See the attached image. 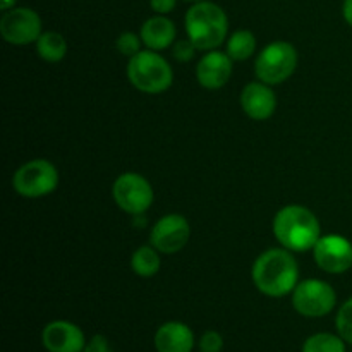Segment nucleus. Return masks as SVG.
<instances>
[{
	"label": "nucleus",
	"mask_w": 352,
	"mask_h": 352,
	"mask_svg": "<svg viewBox=\"0 0 352 352\" xmlns=\"http://www.w3.org/2000/svg\"><path fill=\"white\" fill-rule=\"evenodd\" d=\"M253 284L268 298H285L299 284V267L292 251L274 248L254 260L251 270Z\"/></svg>",
	"instance_id": "1"
},
{
	"label": "nucleus",
	"mask_w": 352,
	"mask_h": 352,
	"mask_svg": "<svg viewBox=\"0 0 352 352\" xmlns=\"http://www.w3.org/2000/svg\"><path fill=\"white\" fill-rule=\"evenodd\" d=\"M272 227L275 239L292 253L313 250L322 237L318 217L301 205H289L278 210Z\"/></svg>",
	"instance_id": "2"
},
{
	"label": "nucleus",
	"mask_w": 352,
	"mask_h": 352,
	"mask_svg": "<svg viewBox=\"0 0 352 352\" xmlns=\"http://www.w3.org/2000/svg\"><path fill=\"white\" fill-rule=\"evenodd\" d=\"M186 33L198 50H217L229 34V17L215 2L192 3L184 17Z\"/></svg>",
	"instance_id": "3"
},
{
	"label": "nucleus",
	"mask_w": 352,
	"mask_h": 352,
	"mask_svg": "<svg viewBox=\"0 0 352 352\" xmlns=\"http://www.w3.org/2000/svg\"><path fill=\"white\" fill-rule=\"evenodd\" d=\"M127 79L131 85L146 95H160L174 82V71L170 64L155 50H141L129 58Z\"/></svg>",
	"instance_id": "4"
},
{
	"label": "nucleus",
	"mask_w": 352,
	"mask_h": 352,
	"mask_svg": "<svg viewBox=\"0 0 352 352\" xmlns=\"http://www.w3.org/2000/svg\"><path fill=\"white\" fill-rule=\"evenodd\" d=\"M298 50L289 41H272L268 43L254 62V74L258 81L270 86L282 85L294 74L298 67Z\"/></svg>",
	"instance_id": "5"
},
{
	"label": "nucleus",
	"mask_w": 352,
	"mask_h": 352,
	"mask_svg": "<svg viewBox=\"0 0 352 352\" xmlns=\"http://www.w3.org/2000/svg\"><path fill=\"white\" fill-rule=\"evenodd\" d=\"M58 170L52 162L45 158H34L26 162L16 170L12 177V188L23 198H43L57 189Z\"/></svg>",
	"instance_id": "6"
},
{
	"label": "nucleus",
	"mask_w": 352,
	"mask_h": 352,
	"mask_svg": "<svg viewBox=\"0 0 352 352\" xmlns=\"http://www.w3.org/2000/svg\"><path fill=\"white\" fill-rule=\"evenodd\" d=\"M292 306L306 318H323L337 306V292L329 282L306 278L292 291Z\"/></svg>",
	"instance_id": "7"
},
{
	"label": "nucleus",
	"mask_w": 352,
	"mask_h": 352,
	"mask_svg": "<svg viewBox=\"0 0 352 352\" xmlns=\"http://www.w3.org/2000/svg\"><path fill=\"white\" fill-rule=\"evenodd\" d=\"M113 201L129 215H143L151 208L155 192L146 177L138 172H124L116 179L112 188Z\"/></svg>",
	"instance_id": "8"
},
{
	"label": "nucleus",
	"mask_w": 352,
	"mask_h": 352,
	"mask_svg": "<svg viewBox=\"0 0 352 352\" xmlns=\"http://www.w3.org/2000/svg\"><path fill=\"white\" fill-rule=\"evenodd\" d=\"M41 28L40 14L30 7H12L3 10V16L0 17V34L7 43L17 47L36 43L43 33Z\"/></svg>",
	"instance_id": "9"
},
{
	"label": "nucleus",
	"mask_w": 352,
	"mask_h": 352,
	"mask_svg": "<svg viewBox=\"0 0 352 352\" xmlns=\"http://www.w3.org/2000/svg\"><path fill=\"white\" fill-rule=\"evenodd\" d=\"M311 251L316 267L327 274L340 275L352 268V243L347 237L339 234L322 236Z\"/></svg>",
	"instance_id": "10"
},
{
	"label": "nucleus",
	"mask_w": 352,
	"mask_h": 352,
	"mask_svg": "<svg viewBox=\"0 0 352 352\" xmlns=\"http://www.w3.org/2000/svg\"><path fill=\"white\" fill-rule=\"evenodd\" d=\"M191 237V226L186 217L179 213H168L162 217L150 232V244L160 253L174 254L184 250Z\"/></svg>",
	"instance_id": "11"
},
{
	"label": "nucleus",
	"mask_w": 352,
	"mask_h": 352,
	"mask_svg": "<svg viewBox=\"0 0 352 352\" xmlns=\"http://www.w3.org/2000/svg\"><path fill=\"white\" fill-rule=\"evenodd\" d=\"M86 342L85 332L67 320L47 323L41 332V344L48 352H82Z\"/></svg>",
	"instance_id": "12"
},
{
	"label": "nucleus",
	"mask_w": 352,
	"mask_h": 352,
	"mask_svg": "<svg viewBox=\"0 0 352 352\" xmlns=\"http://www.w3.org/2000/svg\"><path fill=\"white\" fill-rule=\"evenodd\" d=\"M232 62L227 52H206L196 65V79L205 89L223 88L232 76Z\"/></svg>",
	"instance_id": "13"
},
{
	"label": "nucleus",
	"mask_w": 352,
	"mask_h": 352,
	"mask_svg": "<svg viewBox=\"0 0 352 352\" xmlns=\"http://www.w3.org/2000/svg\"><path fill=\"white\" fill-rule=\"evenodd\" d=\"M241 107L250 119L267 120L277 110V96L267 82H248L241 91Z\"/></svg>",
	"instance_id": "14"
},
{
	"label": "nucleus",
	"mask_w": 352,
	"mask_h": 352,
	"mask_svg": "<svg viewBox=\"0 0 352 352\" xmlns=\"http://www.w3.org/2000/svg\"><path fill=\"white\" fill-rule=\"evenodd\" d=\"M195 342V332L182 322L164 323L153 339L157 352H192Z\"/></svg>",
	"instance_id": "15"
},
{
	"label": "nucleus",
	"mask_w": 352,
	"mask_h": 352,
	"mask_svg": "<svg viewBox=\"0 0 352 352\" xmlns=\"http://www.w3.org/2000/svg\"><path fill=\"white\" fill-rule=\"evenodd\" d=\"M140 36L143 40V45L150 50H165L170 47L177 36V30H175L174 21L168 19L167 16L162 14H155L153 17H148L143 23L140 31Z\"/></svg>",
	"instance_id": "16"
},
{
	"label": "nucleus",
	"mask_w": 352,
	"mask_h": 352,
	"mask_svg": "<svg viewBox=\"0 0 352 352\" xmlns=\"http://www.w3.org/2000/svg\"><path fill=\"white\" fill-rule=\"evenodd\" d=\"M34 45H36L38 57L50 64L60 62L69 50L67 40L64 38V34L57 33V31H43Z\"/></svg>",
	"instance_id": "17"
},
{
	"label": "nucleus",
	"mask_w": 352,
	"mask_h": 352,
	"mask_svg": "<svg viewBox=\"0 0 352 352\" xmlns=\"http://www.w3.org/2000/svg\"><path fill=\"white\" fill-rule=\"evenodd\" d=\"M162 260H160V251L153 248L151 244L138 248L131 256V268L138 277L150 278L160 272Z\"/></svg>",
	"instance_id": "18"
},
{
	"label": "nucleus",
	"mask_w": 352,
	"mask_h": 352,
	"mask_svg": "<svg viewBox=\"0 0 352 352\" xmlns=\"http://www.w3.org/2000/svg\"><path fill=\"white\" fill-rule=\"evenodd\" d=\"M256 36L250 30H237L227 40V54L234 62H243L256 52Z\"/></svg>",
	"instance_id": "19"
},
{
	"label": "nucleus",
	"mask_w": 352,
	"mask_h": 352,
	"mask_svg": "<svg viewBox=\"0 0 352 352\" xmlns=\"http://www.w3.org/2000/svg\"><path fill=\"white\" fill-rule=\"evenodd\" d=\"M346 340L339 333H313L302 344L301 352H346Z\"/></svg>",
	"instance_id": "20"
},
{
	"label": "nucleus",
	"mask_w": 352,
	"mask_h": 352,
	"mask_svg": "<svg viewBox=\"0 0 352 352\" xmlns=\"http://www.w3.org/2000/svg\"><path fill=\"white\" fill-rule=\"evenodd\" d=\"M337 333L346 340L347 344H352V298L347 299L339 308L336 316Z\"/></svg>",
	"instance_id": "21"
},
{
	"label": "nucleus",
	"mask_w": 352,
	"mask_h": 352,
	"mask_svg": "<svg viewBox=\"0 0 352 352\" xmlns=\"http://www.w3.org/2000/svg\"><path fill=\"white\" fill-rule=\"evenodd\" d=\"M141 43H143L141 36H138V34L133 33V31H124V33H120L119 36H117L116 48L120 55L131 58L136 54H140Z\"/></svg>",
	"instance_id": "22"
},
{
	"label": "nucleus",
	"mask_w": 352,
	"mask_h": 352,
	"mask_svg": "<svg viewBox=\"0 0 352 352\" xmlns=\"http://www.w3.org/2000/svg\"><path fill=\"white\" fill-rule=\"evenodd\" d=\"M199 352H222L223 349V337L217 330H206L199 337Z\"/></svg>",
	"instance_id": "23"
},
{
	"label": "nucleus",
	"mask_w": 352,
	"mask_h": 352,
	"mask_svg": "<svg viewBox=\"0 0 352 352\" xmlns=\"http://www.w3.org/2000/svg\"><path fill=\"white\" fill-rule=\"evenodd\" d=\"M196 50L198 48L192 45V41L189 38H186V40L175 41L174 48H172V55H174V58L177 62H189L195 58Z\"/></svg>",
	"instance_id": "24"
},
{
	"label": "nucleus",
	"mask_w": 352,
	"mask_h": 352,
	"mask_svg": "<svg viewBox=\"0 0 352 352\" xmlns=\"http://www.w3.org/2000/svg\"><path fill=\"white\" fill-rule=\"evenodd\" d=\"M82 352H113V349L105 336H102V333H96V336H93L91 339L86 342Z\"/></svg>",
	"instance_id": "25"
},
{
	"label": "nucleus",
	"mask_w": 352,
	"mask_h": 352,
	"mask_svg": "<svg viewBox=\"0 0 352 352\" xmlns=\"http://www.w3.org/2000/svg\"><path fill=\"white\" fill-rule=\"evenodd\" d=\"M177 6V0H150V7L155 14H162L167 16Z\"/></svg>",
	"instance_id": "26"
},
{
	"label": "nucleus",
	"mask_w": 352,
	"mask_h": 352,
	"mask_svg": "<svg viewBox=\"0 0 352 352\" xmlns=\"http://www.w3.org/2000/svg\"><path fill=\"white\" fill-rule=\"evenodd\" d=\"M342 16H344V21H346V23L352 28V0H344Z\"/></svg>",
	"instance_id": "27"
},
{
	"label": "nucleus",
	"mask_w": 352,
	"mask_h": 352,
	"mask_svg": "<svg viewBox=\"0 0 352 352\" xmlns=\"http://www.w3.org/2000/svg\"><path fill=\"white\" fill-rule=\"evenodd\" d=\"M14 3H16V0H2V9H3V10L12 9Z\"/></svg>",
	"instance_id": "28"
},
{
	"label": "nucleus",
	"mask_w": 352,
	"mask_h": 352,
	"mask_svg": "<svg viewBox=\"0 0 352 352\" xmlns=\"http://www.w3.org/2000/svg\"><path fill=\"white\" fill-rule=\"evenodd\" d=\"M184 2H189V3H196V2H203V0H184Z\"/></svg>",
	"instance_id": "29"
}]
</instances>
